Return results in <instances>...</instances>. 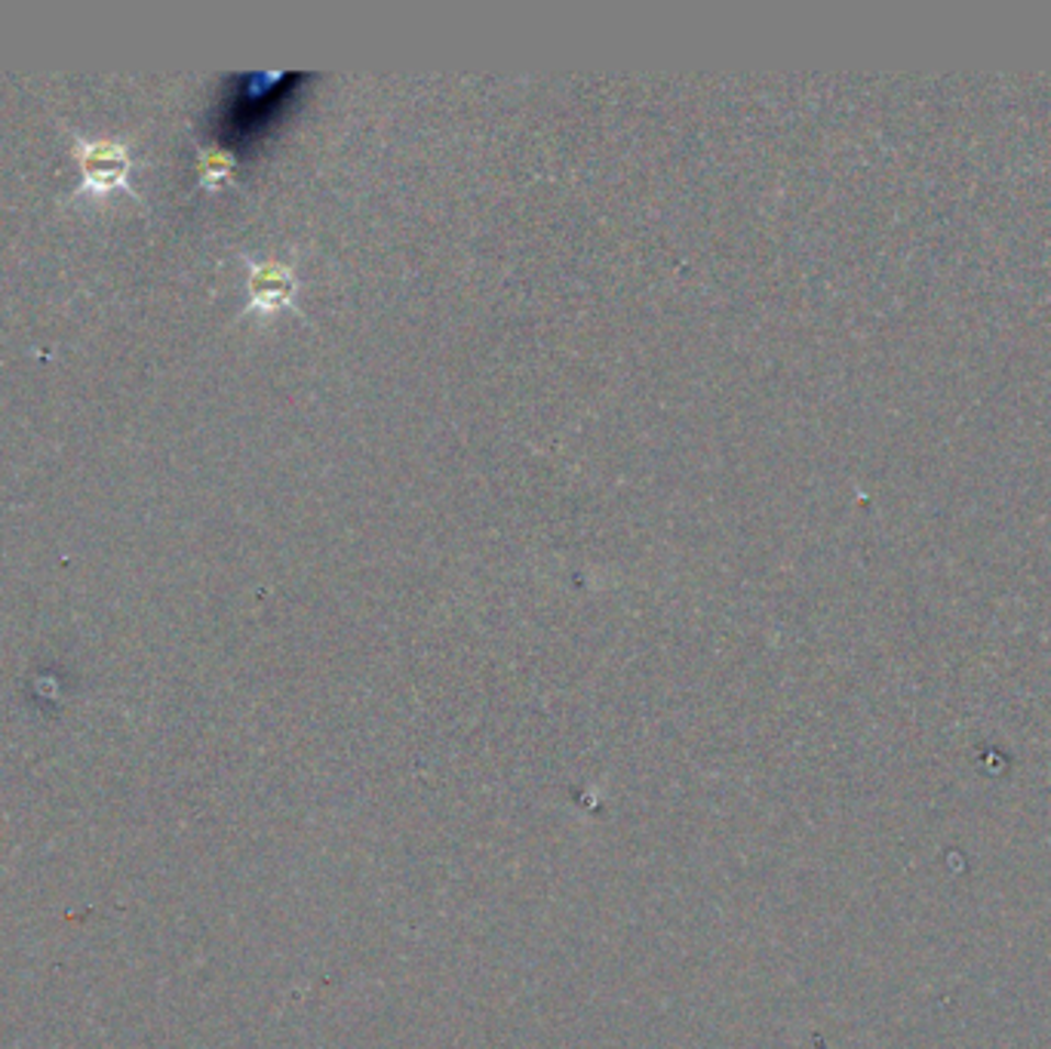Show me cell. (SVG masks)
I'll list each match as a JSON object with an SVG mask.
<instances>
[{
    "instance_id": "cell-3",
    "label": "cell",
    "mask_w": 1051,
    "mask_h": 1049,
    "mask_svg": "<svg viewBox=\"0 0 1051 1049\" xmlns=\"http://www.w3.org/2000/svg\"><path fill=\"white\" fill-rule=\"evenodd\" d=\"M234 160L222 151H203L201 155V182L206 189H216L222 185L228 176H231Z\"/></svg>"
},
{
    "instance_id": "cell-2",
    "label": "cell",
    "mask_w": 1051,
    "mask_h": 1049,
    "mask_svg": "<svg viewBox=\"0 0 1051 1049\" xmlns=\"http://www.w3.org/2000/svg\"><path fill=\"white\" fill-rule=\"evenodd\" d=\"M290 290H293V283H290V274L283 268H252V278H249L252 308H262V312L278 308L290 298Z\"/></svg>"
},
{
    "instance_id": "cell-1",
    "label": "cell",
    "mask_w": 1051,
    "mask_h": 1049,
    "mask_svg": "<svg viewBox=\"0 0 1051 1049\" xmlns=\"http://www.w3.org/2000/svg\"><path fill=\"white\" fill-rule=\"evenodd\" d=\"M75 142V157L80 163V185L71 194V201L80 198H109L114 191H124L129 198L142 201L139 191L129 185V172H133V155L129 148L114 139H83L78 129H71Z\"/></svg>"
}]
</instances>
